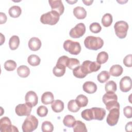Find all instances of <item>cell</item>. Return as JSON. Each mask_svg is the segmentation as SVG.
<instances>
[{
    "label": "cell",
    "mask_w": 132,
    "mask_h": 132,
    "mask_svg": "<svg viewBox=\"0 0 132 132\" xmlns=\"http://www.w3.org/2000/svg\"><path fill=\"white\" fill-rule=\"evenodd\" d=\"M51 107L53 111L56 113H59L63 110L64 103L62 101L57 100L52 102L51 104Z\"/></svg>",
    "instance_id": "20"
},
{
    "label": "cell",
    "mask_w": 132,
    "mask_h": 132,
    "mask_svg": "<svg viewBox=\"0 0 132 132\" xmlns=\"http://www.w3.org/2000/svg\"><path fill=\"white\" fill-rule=\"evenodd\" d=\"M116 35L120 39H124L127 35L128 29V23L124 21L117 22L114 25Z\"/></svg>",
    "instance_id": "6"
},
{
    "label": "cell",
    "mask_w": 132,
    "mask_h": 132,
    "mask_svg": "<svg viewBox=\"0 0 132 132\" xmlns=\"http://www.w3.org/2000/svg\"><path fill=\"white\" fill-rule=\"evenodd\" d=\"M20 39L18 36H12L9 41V46L11 50H16L19 46Z\"/></svg>",
    "instance_id": "25"
},
{
    "label": "cell",
    "mask_w": 132,
    "mask_h": 132,
    "mask_svg": "<svg viewBox=\"0 0 132 132\" xmlns=\"http://www.w3.org/2000/svg\"><path fill=\"white\" fill-rule=\"evenodd\" d=\"M68 109L72 112H77L80 110V107L77 105L75 100H72L68 103Z\"/></svg>",
    "instance_id": "34"
},
{
    "label": "cell",
    "mask_w": 132,
    "mask_h": 132,
    "mask_svg": "<svg viewBox=\"0 0 132 132\" xmlns=\"http://www.w3.org/2000/svg\"><path fill=\"white\" fill-rule=\"evenodd\" d=\"M59 18V13L55 11L52 10L43 14L40 17V21L44 24L54 25L58 22Z\"/></svg>",
    "instance_id": "3"
},
{
    "label": "cell",
    "mask_w": 132,
    "mask_h": 132,
    "mask_svg": "<svg viewBox=\"0 0 132 132\" xmlns=\"http://www.w3.org/2000/svg\"><path fill=\"white\" fill-rule=\"evenodd\" d=\"M75 101L80 108L86 107L88 103V99L87 97L83 94L78 95L76 97Z\"/></svg>",
    "instance_id": "27"
},
{
    "label": "cell",
    "mask_w": 132,
    "mask_h": 132,
    "mask_svg": "<svg viewBox=\"0 0 132 132\" xmlns=\"http://www.w3.org/2000/svg\"><path fill=\"white\" fill-rule=\"evenodd\" d=\"M89 29L92 32L97 34L101 31L102 27L98 23L93 22L90 25Z\"/></svg>",
    "instance_id": "40"
},
{
    "label": "cell",
    "mask_w": 132,
    "mask_h": 132,
    "mask_svg": "<svg viewBox=\"0 0 132 132\" xmlns=\"http://www.w3.org/2000/svg\"><path fill=\"white\" fill-rule=\"evenodd\" d=\"M74 132H87V129L85 124L81 121H76L73 126Z\"/></svg>",
    "instance_id": "26"
},
{
    "label": "cell",
    "mask_w": 132,
    "mask_h": 132,
    "mask_svg": "<svg viewBox=\"0 0 132 132\" xmlns=\"http://www.w3.org/2000/svg\"><path fill=\"white\" fill-rule=\"evenodd\" d=\"M131 54L126 55L123 59V63L127 67H131Z\"/></svg>",
    "instance_id": "43"
},
{
    "label": "cell",
    "mask_w": 132,
    "mask_h": 132,
    "mask_svg": "<svg viewBox=\"0 0 132 132\" xmlns=\"http://www.w3.org/2000/svg\"><path fill=\"white\" fill-rule=\"evenodd\" d=\"M17 73L20 77L25 78L29 76L30 74V70L27 66L22 65L18 68Z\"/></svg>",
    "instance_id": "23"
},
{
    "label": "cell",
    "mask_w": 132,
    "mask_h": 132,
    "mask_svg": "<svg viewBox=\"0 0 132 132\" xmlns=\"http://www.w3.org/2000/svg\"><path fill=\"white\" fill-rule=\"evenodd\" d=\"M108 59V54L107 52L102 51L99 53L96 57V62L99 64H103L107 62Z\"/></svg>",
    "instance_id": "31"
},
{
    "label": "cell",
    "mask_w": 132,
    "mask_h": 132,
    "mask_svg": "<svg viewBox=\"0 0 132 132\" xmlns=\"http://www.w3.org/2000/svg\"><path fill=\"white\" fill-rule=\"evenodd\" d=\"M7 21V16L5 13L3 12L0 13V24H2L3 23H6Z\"/></svg>",
    "instance_id": "45"
},
{
    "label": "cell",
    "mask_w": 132,
    "mask_h": 132,
    "mask_svg": "<svg viewBox=\"0 0 132 132\" xmlns=\"http://www.w3.org/2000/svg\"><path fill=\"white\" fill-rule=\"evenodd\" d=\"M41 45L42 43L41 40L37 37H32L30 39L28 43L29 49L32 51H37L39 50L40 48Z\"/></svg>",
    "instance_id": "16"
},
{
    "label": "cell",
    "mask_w": 132,
    "mask_h": 132,
    "mask_svg": "<svg viewBox=\"0 0 132 132\" xmlns=\"http://www.w3.org/2000/svg\"><path fill=\"white\" fill-rule=\"evenodd\" d=\"M120 89L123 92H127L130 90L132 87L131 79L129 76H125L120 81Z\"/></svg>",
    "instance_id": "12"
},
{
    "label": "cell",
    "mask_w": 132,
    "mask_h": 132,
    "mask_svg": "<svg viewBox=\"0 0 132 132\" xmlns=\"http://www.w3.org/2000/svg\"><path fill=\"white\" fill-rule=\"evenodd\" d=\"M73 14L77 19L81 20L86 17L87 12L84 7L77 6L73 9Z\"/></svg>",
    "instance_id": "18"
},
{
    "label": "cell",
    "mask_w": 132,
    "mask_h": 132,
    "mask_svg": "<svg viewBox=\"0 0 132 132\" xmlns=\"http://www.w3.org/2000/svg\"><path fill=\"white\" fill-rule=\"evenodd\" d=\"M66 67L61 64L56 63L55 67L53 69V73L57 77L62 76L65 72Z\"/></svg>",
    "instance_id": "21"
},
{
    "label": "cell",
    "mask_w": 132,
    "mask_h": 132,
    "mask_svg": "<svg viewBox=\"0 0 132 132\" xmlns=\"http://www.w3.org/2000/svg\"><path fill=\"white\" fill-rule=\"evenodd\" d=\"M41 59L40 57L35 54L30 55L27 58L28 63L31 66L35 67L38 65L40 63Z\"/></svg>",
    "instance_id": "30"
},
{
    "label": "cell",
    "mask_w": 132,
    "mask_h": 132,
    "mask_svg": "<svg viewBox=\"0 0 132 132\" xmlns=\"http://www.w3.org/2000/svg\"><path fill=\"white\" fill-rule=\"evenodd\" d=\"M92 113L93 120L102 121L104 119L106 115V110L105 109L98 107H93L91 108Z\"/></svg>",
    "instance_id": "15"
},
{
    "label": "cell",
    "mask_w": 132,
    "mask_h": 132,
    "mask_svg": "<svg viewBox=\"0 0 132 132\" xmlns=\"http://www.w3.org/2000/svg\"><path fill=\"white\" fill-rule=\"evenodd\" d=\"M41 130L43 132H52L54 130V126L51 122L45 121L42 124Z\"/></svg>",
    "instance_id": "36"
},
{
    "label": "cell",
    "mask_w": 132,
    "mask_h": 132,
    "mask_svg": "<svg viewBox=\"0 0 132 132\" xmlns=\"http://www.w3.org/2000/svg\"><path fill=\"white\" fill-rule=\"evenodd\" d=\"M83 90L89 94L95 93L97 90V86L95 83L93 81H86L82 85Z\"/></svg>",
    "instance_id": "17"
},
{
    "label": "cell",
    "mask_w": 132,
    "mask_h": 132,
    "mask_svg": "<svg viewBox=\"0 0 132 132\" xmlns=\"http://www.w3.org/2000/svg\"><path fill=\"white\" fill-rule=\"evenodd\" d=\"M69 59V58L67 56H62L59 58V59L57 60V63L61 64L64 65L65 67H67V62H68Z\"/></svg>",
    "instance_id": "44"
},
{
    "label": "cell",
    "mask_w": 132,
    "mask_h": 132,
    "mask_svg": "<svg viewBox=\"0 0 132 132\" xmlns=\"http://www.w3.org/2000/svg\"><path fill=\"white\" fill-rule=\"evenodd\" d=\"M25 103L31 107L35 106L38 102V96L36 92L33 91H29L25 95Z\"/></svg>",
    "instance_id": "13"
},
{
    "label": "cell",
    "mask_w": 132,
    "mask_h": 132,
    "mask_svg": "<svg viewBox=\"0 0 132 132\" xmlns=\"http://www.w3.org/2000/svg\"><path fill=\"white\" fill-rule=\"evenodd\" d=\"M0 130L2 132L19 131L16 127L11 125L10 119L7 117H4L1 119Z\"/></svg>",
    "instance_id": "8"
},
{
    "label": "cell",
    "mask_w": 132,
    "mask_h": 132,
    "mask_svg": "<svg viewBox=\"0 0 132 132\" xmlns=\"http://www.w3.org/2000/svg\"><path fill=\"white\" fill-rule=\"evenodd\" d=\"M83 72L88 74L94 72H97L100 69L101 65L96 61H91L90 60L84 61L80 65Z\"/></svg>",
    "instance_id": "7"
},
{
    "label": "cell",
    "mask_w": 132,
    "mask_h": 132,
    "mask_svg": "<svg viewBox=\"0 0 132 132\" xmlns=\"http://www.w3.org/2000/svg\"><path fill=\"white\" fill-rule=\"evenodd\" d=\"M10 16L12 18H18L22 13V9L19 6H11L8 11Z\"/></svg>",
    "instance_id": "24"
},
{
    "label": "cell",
    "mask_w": 132,
    "mask_h": 132,
    "mask_svg": "<svg viewBox=\"0 0 132 132\" xmlns=\"http://www.w3.org/2000/svg\"><path fill=\"white\" fill-rule=\"evenodd\" d=\"M75 122L76 120L75 118L71 114H68L65 116L63 120V123L64 125L68 127H73Z\"/></svg>",
    "instance_id": "28"
},
{
    "label": "cell",
    "mask_w": 132,
    "mask_h": 132,
    "mask_svg": "<svg viewBox=\"0 0 132 132\" xmlns=\"http://www.w3.org/2000/svg\"><path fill=\"white\" fill-rule=\"evenodd\" d=\"M102 101L108 110L112 108L120 109V104L118 102V96L114 92H106L103 96Z\"/></svg>",
    "instance_id": "1"
},
{
    "label": "cell",
    "mask_w": 132,
    "mask_h": 132,
    "mask_svg": "<svg viewBox=\"0 0 132 132\" xmlns=\"http://www.w3.org/2000/svg\"><path fill=\"white\" fill-rule=\"evenodd\" d=\"M32 107L26 104H20L18 105L15 108L16 114L19 116H28L30 115Z\"/></svg>",
    "instance_id": "11"
},
{
    "label": "cell",
    "mask_w": 132,
    "mask_h": 132,
    "mask_svg": "<svg viewBox=\"0 0 132 132\" xmlns=\"http://www.w3.org/2000/svg\"><path fill=\"white\" fill-rule=\"evenodd\" d=\"M123 71V69L119 64H114L111 66L109 70V74L113 76L118 77L120 76Z\"/></svg>",
    "instance_id": "22"
},
{
    "label": "cell",
    "mask_w": 132,
    "mask_h": 132,
    "mask_svg": "<svg viewBox=\"0 0 132 132\" xmlns=\"http://www.w3.org/2000/svg\"><path fill=\"white\" fill-rule=\"evenodd\" d=\"M38 120L33 115H29L24 121L22 128L23 132H31L35 130L38 127Z\"/></svg>",
    "instance_id": "4"
},
{
    "label": "cell",
    "mask_w": 132,
    "mask_h": 132,
    "mask_svg": "<svg viewBox=\"0 0 132 132\" xmlns=\"http://www.w3.org/2000/svg\"><path fill=\"white\" fill-rule=\"evenodd\" d=\"M113 21L112 16L110 13H105L102 18V23L104 27H107L110 26Z\"/></svg>",
    "instance_id": "29"
},
{
    "label": "cell",
    "mask_w": 132,
    "mask_h": 132,
    "mask_svg": "<svg viewBox=\"0 0 132 132\" xmlns=\"http://www.w3.org/2000/svg\"><path fill=\"white\" fill-rule=\"evenodd\" d=\"M110 78V74L107 71H102L97 76V80L100 83H104Z\"/></svg>",
    "instance_id": "32"
},
{
    "label": "cell",
    "mask_w": 132,
    "mask_h": 132,
    "mask_svg": "<svg viewBox=\"0 0 132 132\" xmlns=\"http://www.w3.org/2000/svg\"><path fill=\"white\" fill-rule=\"evenodd\" d=\"M123 113L127 118L132 117V107L130 106H127L123 109Z\"/></svg>",
    "instance_id": "42"
},
{
    "label": "cell",
    "mask_w": 132,
    "mask_h": 132,
    "mask_svg": "<svg viewBox=\"0 0 132 132\" xmlns=\"http://www.w3.org/2000/svg\"><path fill=\"white\" fill-rule=\"evenodd\" d=\"M48 113V109L45 106H40L37 109V114L40 117H45Z\"/></svg>",
    "instance_id": "41"
},
{
    "label": "cell",
    "mask_w": 132,
    "mask_h": 132,
    "mask_svg": "<svg viewBox=\"0 0 132 132\" xmlns=\"http://www.w3.org/2000/svg\"><path fill=\"white\" fill-rule=\"evenodd\" d=\"M119 116L120 109L114 108L110 109L106 119L107 124L110 126L116 125L118 122Z\"/></svg>",
    "instance_id": "10"
},
{
    "label": "cell",
    "mask_w": 132,
    "mask_h": 132,
    "mask_svg": "<svg viewBox=\"0 0 132 132\" xmlns=\"http://www.w3.org/2000/svg\"><path fill=\"white\" fill-rule=\"evenodd\" d=\"M82 118L86 121H91L93 120L92 113L91 109H86L84 110L81 113Z\"/></svg>",
    "instance_id": "39"
},
{
    "label": "cell",
    "mask_w": 132,
    "mask_h": 132,
    "mask_svg": "<svg viewBox=\"0 0 132 132\" xmlns=\"http://www.w3.org/2000/svg\"><path fill=\"white\" fill-rule=\"evenodd\" d=\"M67 2L68 3H70V4H73V3H75L77 2V1H67Z\"/></svg>",
    "instance_id": "48"
},
{
    "label": "cell",
    "mask_w": 132,
    "mask_h": 132,
    "mask_svg": "<svg viewBox=\"0 0 132 132\" xmlns=\"http://www.w3.org/2000/svg\"><path fill=\"white\" fill-rule=\"evenodd\" d=\"M125 130L126 131H131L132 130V122L127 123L125 126Z\"/></svg>",
    "instance_id": "46"
},
{
    "label": "cell",
    "mask_w": 132,
    "mask_h": 132,
    "mask_svg": "<svg viewBox=\"0 0 132 132\" xmlns=\"http://www.w3.org/2000/svg\"><path fill=\"white\" fill-rule=\"evenodd\" d=\"M79 64H80L79 61L77 59L69 58L67 62V67L71 70H73L74 68L79 65Z\"/></svg>",
    "instance_id": "38"
},
{
    "label": "cell",
    "mask_w": 132,
    "mask_h": 132,
    "mask_svg": "<svg viewBox=\"0 0 132 132\" xmlns=\"http://www.w3.org/2000/svg\"><path fill=\"white\" fill-rule=\"evenodd\" d=\"M85 32L86 26L85 24L82 23H79L70 30L69 35L72 38H79L82 37Z\"/></svg>",
    "instance_id": "9"
},
{
    "label": "cell",
    "mask_w": 132,
    "mask_h": 132,
    "mask_svg": "<svg viewBox=\"0 0 132 132\" xmlns=\"http://www.w3.org/2000/svg\"><path fill=\"white\" fill-rule=\"evenodd\" d=\"M105 89L106 92H115L117 89V84L114 81L110 80L106 83Z\"/></svg>",
    "instance_id": "33"
},
{
    "label": "cell",
    "mask_w": 132,
    "mask_h": 132,
    "mask_svg": "<svg viewBox=\"0 0 132 132\" xmlns=\"http://www.w3.org/2000/svg\"><path fill=\"white\" fill-rule=\"evenodd\" d=\"M103 44V40L98 37L89 36L87 37L84 40L85 47L91 50H98L102 47Z\"/></svg>",
    "instance_id": "2"
},
{
    "label": "cell",
    "mask_w": 132,
    "mask_h": 132,
    "mask_svg": "<svg viewBox=\"0 0 132 132\" xmlns=\"http://www.w3.org/2000/svg\"><path fill=\"white\" fill-rule=\"evenodd\" d=\"M73 74L75 77L78 78H83L87 75L83 72L80 65H78L73 70Z\"/></svg>",
    "instance_id": "35"
},
{
    "label": "cell",
    "mask_w": 132,
    "mask_h": 132,
    "mask_svg": "<svg viewBox=\"0 0 132 132\" xmlns=\"http://www.w3.org/2000/svg\"><path fill=\"white\" fill-rule=\"evenodd\" d=\"M41 100L43 104L48 105L52 104L54 100V95L51 92H45L42 94Z\"/></svg>",
    "instance_id": "19"
},
{
    "label": "cell",
    "mask_w": 132,
    "mask_h": 132,
    "mask_svg": "<svg viewBox=\"0 0 132 132\" xmlns=\"http://www.w3.org/2000/svg\"><path fill=\"white\" fill-rule=\"evenodd\" d=\"M65 51L68 52L72 55H77L81 51V46L79 42H75L71 40H65L63 45Z\"/></svg>",
    "instance_id": "5"
},
{
    "label": "cell",
    "mask_w": 132,
    "mask_h": 132,
    "mask_svg": "<svg viewBox=\"0 0 132 132\" xmlns=\"http://www.w3.org/2000/svg\"><path fill=\"white\" fill-rule=\"evenodd\" d=\"M82 2L87 6L91 5L92 3L93 2V1H82Z\"/></svg>",
    "instance_id": "47"
},
{
    "label": "cell",
    "mask_w": 132,
    "mask_h": 132,
    "mask_svg": "<svg viewBox=\"0 0 132 132\" xmlns=\"http://www.w3.org/2000/svg\"><path fill=\"white\" fill-rule=\"evenodd\" d=\"M48 3L52 10L57 12L60 15L63 13L64 7L61 0H50Z\"/></svg>",
    "instance_id": "14"
},
{
    "label": "cell",
    "mask_w": 132,
    "mask_h": 132,
    "mask_svg": "<svg viewBox=\"0 0 132 132\" xmlns=\"http://www.w3.org/2000/svg\"><path fill=\"white\" fill-rule=\"evenodd\" d=\"M16 67V63L12 60H8L4 63V68L8 71H12Z\"/></svg>",
    "instance_id": "37"
}]
</instances>
